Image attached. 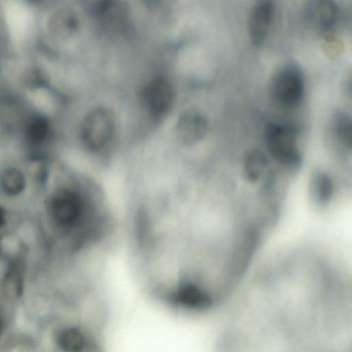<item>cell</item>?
Returning <instances> with one entry per match:
<instances>
[{
  "instance_id": "obj_6",
  "label": "cell",
  "mask_w": 352,
  "mask_h": 352,
  "mask_svg": "<svg viewBox=\"0 0 352 352\" xmlns=\"http://www.w3.org/2000/svg\"><path fill=\"white\" fill-rule=\"evenodd\" d=\"M141 98L146 109L153 115L161 116L171 107L174 90L170 82L162 76L155 77L144 86Z\"/></svg>"
},
{
  "instance_id": "obj_4",
  "label": "cell",
  "mask_w": 352,
  "mask_h": 352,
  "mask_svg": "<svg viewBox=\"0 0 352 352\" xmlns=\"http://www.w3.org/2000/svg\"><path fill=\"white\" fill-rule=\"evenodd\" d=\"M116 129L113 113L104 107H96L85 116L80 126L84 144L93 151L104 148L111 140Z\"/></svg>"
},
{
  "instance_id": "obj_2",
  "label": "cell",
  "mask_w": 352,
  "mask_h": 352,
  "mask_svg": "<svg viewBox=\"0 0 352 352\" xmlns=\"http://www.w3.org/2000/svg\"><path fill=\"white\" fill-rule=\"evenodd\" d=\"M298 133L291 125L271 122L264 130V142L267 153L285 170L294 175L302 162Z\"/></svg>"
},
{
  "instance_id": "obj_3",
  "label": "cell",
  "mask_w": 352,
  "mask_h": 352,
  "mask_svg": "<svg viewBox=\"0 0 352 352\" xmlns=\"http://www.w3.org/2000/svg\"><path fill=\"white\" fill-rule=\"evenodd\" d=\"M305 80L301 69L294 64H286L273 75L270 92L274 102L283 108L294 109L304 98Z\"/></svg>"
},
{
  "instance_id": "obj_8",
  "label": "cell",
  "mask_w": 352,
  "mask_h": 352,
  "mask_svg": "<svg viewBox=\"0 0 352 352\" xmlns=\"http://www.w3.org/2000/svg\"><path fill=\"white\" fill-rule=\"evenodd\" d=\"M208 122L204 114L196 110L184 111L176 122L175 131L177 138L186 144L199 142L206 135Z\"/></svg>"
},
{
  "instance_id": "obj_11",
  "label": "cell",
  "mask_w": 352,
  "mask_h": 352,
  "mask_svg": "<svg viewBox=\"0 0 352 352\" xmlns=\"http://www.w3.org/2000/svg\"><path fill=\"white\" fill-rule=\"evenodd\" d=\"M94 13L100 23L107 28H122L128 21L127 8L120 1H100L94 7Z\"/></svg>"
},
{
  "instance_id": "obj_9",
  "label": "cell",
  "mask_w": 352,
  "mask_h": 352,
  "mask_svg": "<svg viewBox=\"0 0 352 352\" xmlns=\"http://www.w3.org/2000/svg\"><path fill=\"white\" fill-rule=\"evenodd\" d=\"M305 16L308 23L321 32L331 31L339 19V9L334 1L314 0L307 2Z\"/></svg>"
},
{
  "instance_id": "obj_18",
  "label": "cell",
  "mask_w": 352,
  "mask_h": 352,
  "mask_svg": "<svg viewBox=\"0 0 352 352\" xmlns=\"http://www.w3.org/2000/svg\"><path fill=\"white\" fill-rule=\"evenodd\" d=\"M3 328V321L1 316H0V336L2 333Z\"/></svg>"
},
{
  "instance_id": "obj_5",
  "label": "cell",
  "mask_w": 352,
  "mask_h": 352,
  "mask_svg": "<svg viewBox=\"0 0 352 352\" xmlns=\"http://www.w3.org/2000/svg\"><path fill=\"white\" fill-rule=\"evenodd\" d=\"M85 206L80 194L67 188L58 190L51 201L52 216L63 227L75 226L82 216Z\"/></svg>"
},
{
  "instance_id": "obj_12",
  "label": "cell",
  "mask_w": 352,
  "mask_h": 352,
  "mask_svg": "<svg viewBox=\"0 0 352 352\" xmlns=\"http://www.w3.org/2000/svg\"><path fill=\"white\" fill-rule=\"evenodd\" d=\"M330 131L334 143L342 153L351 150V119L345 111H336L331 117Z\"/></svg>"
},
{
  "instance_id": "obj_16",
  "label": "cell",
  "mask_w": 352,
  "mask_h": 352,
  "mask_svg": "<svg viewBox=\"0 0 352 352\" xmlns=\"http://www.w3.org/2000/svg\"><path fill=\"white\" fill-rule=\"evenodd\" d=\"M49 124L41 117L30 118L25 126V135L28 140L34 144L43 142L49 133Z\"/></svg>"
},
{
  "instance_id": "obj_1",
  "label": "cell",
  "mask_w": 352,
  "mask_h": 352,
  "mask_svg": "<svg viewBox=\"0 0 352 352\" xmlns=\"http://www.w3.org/2000/svg\"><path fill=\"white\" fill-rule=\"evenodd\" d=\"M218 352H351V316L312 295H266L229 316Z\"/></svg>"
},
{
  "instance_id": "obj_14",
  "label": "cell",
  "mask_w": 352,
  "mask_h": 352,
  "mask_svg": "<svg viewBox=\"0 0 352 352\" xmlns=\"http://www.w3.org/2000/svg\"><path fill=\"white\" fill-rule=\"evenodd\" d=\"M0 187L10 197L19 195L26 187V179L23 172L16 167H7L0 174Z\"/></svg>"
},
{
  "instance_id": "obj_17",
  "label": "cell",
  "mask_w": 352,
  "mask_h": 352,
  "mask_svg": "<svg viewBox=\"0 0 352 352\" xmlns=\"http://www.w3.org/2000/svg\"><path fill=\"white\" fill-rule=\"evenodd\" d=\"M6 221V214L3 208L0 206V229L3 226Z\"/></svg>"
},
{
  "instance_id": "obj_15",
  "label": "cell",
  "mask_w": 352,
  "mask_h": 352,
  "mask_svg": "<svg viewBox=\"0 0 352 352\" xmlns=\"http://www.w3.org/2000/svg\"><path fill=\"white\" fill-rule=\"evenodd\" d=\"M3 289L6 294L12 298H20L23 289L21 267L18 263L10 264L3 278Z\"/></svg>"
},
{
  "instance_id": "obj_13",
  "label": "cell",
  "mask_w": 352,
  "mask_h": 352,
  "mask_svg": "<svg viewBox=\"0 0 352 352\" xmlns=\"http://www.w3.org/2000/svg\"><path fill=\"white\" fill-rule=\"evenodd\" d=\"M78 23L76 12L70 8H63L52 17L50 28L56 36L66 38L76 32Z\"/></svg>"
},
{
  "instance_id": "obj_7",
  "label": "cell",
  "mask_w": 352,
  "mask_h": 352,
  "mask_svg": "<svg viewBox=\"0 0 352 352\" xmlns=\"http://www.w3.org/2000/svg\"><path fill=\"white\" fill-rule=\"evenodd\" d=\"M275 13V5L272 1H261L252 7L248 23L250 41L254 47L261 46L266 41Z\"/></svg>"
},
{
  "instance_id": "obj_10",
  "label": "cell",
  "mask_w": 352,
  "mask_h": 352,
  "mask_svg": "<svg viewBox=\"0 0 352 352\" xmlns=\"http://www.w3.org/2000/svg\"><path fill=\"white\" fill-rule=\"evenodd\" d=\"M309 184L311 201L317 208L327 207L336 197L335 179L327 170L315 169L311 173Z\"/></svg>"
}]
</instances>
